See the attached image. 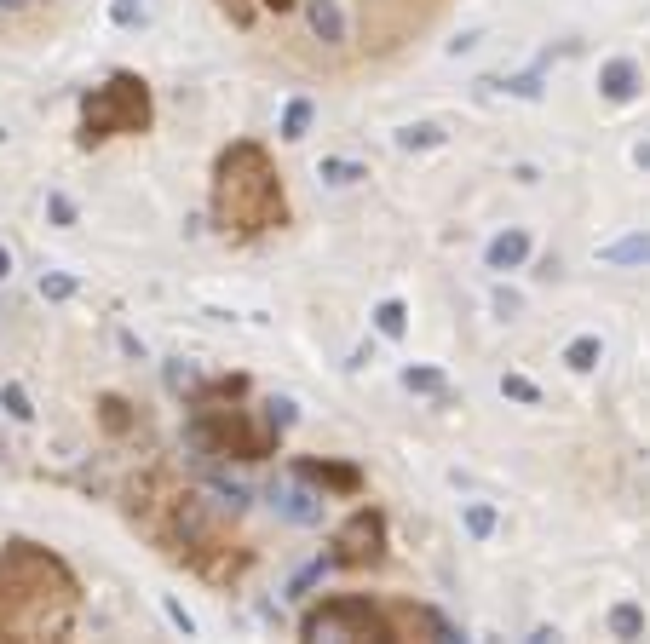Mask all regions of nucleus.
Returning a JSON list of instances; mask_svg holds the SVG:
<instances>
[{
  "instance_id": "nucleus-4",
  "label": "nucleus",
  "mask_w": 650,
  "mask_h": 644,
  "mask_svg": "<svg viewBox=\"0 0 650 644\" xmlns=\"http://www.w3.org/2000/svg\"><path fill=\"white\" fill-rule=\"evenodd\" d=\"M282 426H271V414L248 409V380H213L190 397L185 443L196 455H231V460H265L277 455Z\"/></svg>"
},
{
  "instance_id": "nucleus-16",
  "label": "nucleus",
  "mask_w": 650,
  "mask_h": 644,
  "mask_svg": "<svg viewBox=\"0 0 650 644\" xmlns=\"http://www.w3.org/2000/svg\"><path fill=\"white\" fill-rule=\"evenodd\" d=\"M610 633L616 639H645V610L639 604H616L610 610Z\"/></svg>"
},
{
  "instance_id": "nucleus-10",
  "label": "nucleus",
  "mask_w": 650,
  "mask_h": 644,
  "mask_svg": "<svg viewBox=\"0 0 650 644\" xmlns=\"http://www.w3.org/2000/svg\"><path fill=\"white\" fill-rule=\"evenodd\" d=\"M294 478L323 483V489H340V495H357V489H363V472H357V466H334V460H300Z\"/></svg>"
},
{
  "instance_id": "nucleus-30",
  "label": "nucleus",
  "mask_w": 650,
  "mask_h": 644,
  "mask_svg": "<svg viewBox=\"0 0 650 644\" xmlns=\"http://www.w3.org/2000/svg\"><path fill=\"white\" fill-rule=\"evenodd\" d=\"M507 92H512V98H541V75H535V69H530V75H512Z\"/></svg>"
},
{
  "instance_id": "nucleus-19",
  "label": "nucleus",
  "mask_w": 650,
  "mask_h": 644,
  "mask_svg": "<svg viewBox=\"0 0 650 644\" xmlns=\"http://www.w3.org/2000/svg\"><path fill=\"white\" fill-rule=\"evenodd\" d=\"M311 98H294V104H288V110H282V138H305L311 133Z\"/></svg>"
},
{
  "instance_id": "nucleus-21",
  "label": "nucleus",
  "mask_w": 650,
  "mask_h": 644,
  "mask_svg": "<svg viewBox=\"0 0 650 644\" xmlns=\"http://www.w3.org/2000/svg\"><path fill=\"white\" fill-rule=\"evenodd\" d=\"M328 184H357V179H369V167H357V161H340V156H323V167H317Z\"/></svg>"
},
{
  "instance_id": "nucleus-23",
  "label": "nucleus",
  "mask_w": 650,
  "mask_h": 644,
  "mask_svg": "<svg viewBox=\"0 0 650 644\" xmlns=\"http://www.w3.org/2000/svg\"><path fill=\"white\" fill-rule=\"evenodd\" d=\"M219 6H225V18L231 23H254V6H248V0H219ZM265 6H271V12H288L294 0H265Z\"/></svg>"
},
{
  "instance_id": "nucleus-15",
  "label": "nucleus",
  "mask_w": 650,
  "mask_h": 644,
  "mask_svg": "<svg viewBox=\"0 0 650 644\" xmlns=\"http://www.w3.org/2000/svg\"><path fill=\"white\" fill-rule=\"evenodd\" d=\"M374 328H380L386 340H397V334L409 328V305H403V299H380V305H374Z\"/></svg>"
},
{
  "instance_id": "nucleus-22",
  "label": "nucleus",
  "mask_w": 650,
  "mask_h": 644,
  "mask_svg": "<svg viewBox=\"0 0 650 644\" xmlns=\"http://www.w3.org/2000/svg\"><path fill=\"white\" fill-rule=\"evenodd\" d=\"M466 529H472L478 541H489V535H495V506L472 501V506H466Z\"/></svg>"
},
{
  "instance_id": "nucleus-6",
  "label": "nucleus",
  "mask_w": 650,
  "mask_h": 644,
  "mask_svg": "<svg viewBox=\"0 0 650 644\" xmlns=\"http://www.w3.org/2000/svg\"><path fill=\"white\" fill-rule=\"evenodd\" d=\"M300 633L305 639H374V644H386L392 639V621H386V610L374 604V598H363V593H334V598H323L317 610H305V621H300Z\"/></svg>"
},
{
  "instance_id": "nucleus-32",
  "label": "nucleus",
  "mask_w": 650,
  "mask_h": 644,
  "mask_svg": "<svg viewBox=\"0 0 650 644\" xmlns=\"http://www.w3.org/2000/svg\"><path fill=\"white\" fill-rule=\"evenodd\" d=\"M495 317H518V294L501 288V294H495Z\"/></svg>"
},
{
  "instance_id": "nucleus-31",
  "label": "nucleus",
  "mask_w": 650,
  "mask_h": 644,
  "mask_svg": "<svg viewBox=\"0 0 650 644\" xmlns=\"http://www.w3.org/2000/svg\"><path fill=\"white\" fill-rule=\"evenodd\" d=\"M162 610H167V621H173V627H179L185 639H190V633H196V621H190V610H185V604H179V598H167Z\"/></svg>"
},
{
  "instance_id": "nucleus-13",
  "label": "nucleus",
  "mask_w": 650,
  "mask_h": 644,
  "mask_svg": "<svg viewBox=\"0 0 650 644\" xmlns=\"http://www.w3.org/2000/svg\"><path fill=\"white\" fill-rule=\"evenodd\" d=\"M604 265H650V230H633L604 248Z\"/></svg>"
},
{
  "instance_id": "nucleus-28",
  "label": "nucleus",
  "mask_w": 650,
  "mask_h": 644,
  "mask_svg": "<svg viewBox=\"0 0 650 644\" xmlns=\"http://www.w3.org/2000/svg\"><path fill=\"white\" fill-rule=\"evenodd\" d=\"M501 391H507V397H518V403H541V391H535L524 374H507V380H501Z\"/></svg>"
},
{
  "instance_id": "nucleus-26",
  "label": "nucleus",
  "mask_w": 650,
  "mask_h": 644,
  "mask_svg": "<svg viewBox=\"0 0 650 644\" xmlns=\"http://www.w3.org/2000/svg\"><path fill=\"white\" fill-rule=\"evenodd\" d=\"M98 409H104V426H110V432H127V426H133V414H127V403H121V397H104Z\"/></svg>"
},
{
  "instance_id": "nucleus-34",
  "label": "nucleus",
  "mask_w": 650,
  "mask_h": 644,
  "mask_svg": "<svg viewBox=\"0 0 650 644\" xmlns=\"http://www.w3.org/2000/svg\"><path fill=\"white\" fill-rule=\"evenodd\" d=\"M24 6H35V0H0V12H24Z\"/></svg>"
},
{
  "instance_id": "nucleus-27",
  "label": "nucleus",
  "mask_w": 650,
  "mask_h": 644,
  "mask_svg": "<svg viewBox=\"0 0 650 644\" xmlns=\"http://www.w3.org/2000/svg\"><path fill=\"white\" fill-rule=\"evenodd\" d=\"M70 294H75V276H64V271L41 276V299H70Z\"/></svg>"
},
{
  "instance_id": "nucleus-11",
  "label": "nucleus",
  "mask_w": 650,
  "mask_h": 644,
  "mask_svg": "<svg viewBox=\"0 0 650 644\" xmlns=\"http://www.w3.org/2000/svg\"><path fill=\"white\" fill-rule=\"evenodd\" d=\"M639 87H645V75H639V64H633V58H610V64L599 69V92L610 98V104L639 98Z\"/></svg>"
},
{
  "instance_id": "nucleus-3",
  "label": "nucleus",
  "mask_w": 650,
  "mask_h": 644,
  "mask_svg": "<svg viewBox=\"0 0 650 644\" xmlns=\"http://www.w3.org/2000/svg\"><path fill=\"white\" fill-rule=\"evenodd\" d=\"M288 219V196H282V179H277V161L265 144L242 138L231 144L219 167H213V225L225 236H265Z\"/></svg>"
},
{
  "instance_id": "nucleus-1",
  "label": "nucleus",
  "mask_w": 650,
  "mask_h": 644,
  "mask_svg": "<svg viewBox=\"0 0 650 644\" xmlns=\"http://www.w3.org/2000/svg\"><path fill=\"white\" fill-rule=\"evenodd\" d=\"M127 518L150 541H162L185 570L213 581V587L242 581L248 564H254V547L242 535H231V524L208 506V495L185 489V483L167 478V472H144V478L127 483Z\"/></svg>"
},
{
  "instance_id": "nucleus-29",
  "label": "nucleus",
  "mask_w": 650,
  "mask_h": 644,
  "mask_svg": "<svg viewBox=\"0 0 650 644\" xmlns=\"http://www.w3.org/2000/svg\"><path fill=\"white\" fill-rule=\"evenodd\" d=\"M47 213H52V225H75V202L70 196H58V190L47 196Z\"/></svg>"
},
{
  "instance_id": "nucleus-14",
  "label": "nucleus",
  "mask_w": 650,
  "mask_h": 644,
  "mask_svg": "<svg viewBox=\"0 0 650 644\" xmlns=\"http://www.w3.org/2000/svg\"><path fill=\"white\" fill-rule=\"evenodd\" d=\"M599 357H604L599 334H581V340H570V345H564V363L576 368V374H593V368H599Z\"/></svg>"
},
{
  "instance_id": "nucleus-25",
  "label": "nucleus",
  "mask_w": 650,
  "mask_h": 644,
  "mask_svg": "<svg viewBox=\"0 0 650 644\" xmlns=\"http://www.w3.org/2000/svg\"><path fill=\"white\" fill-rule=\"evenodd\" d=\"M110 18H116L121 29H139V23H144V0H110Z\"/></svg>"
},
{
  "instance_id": "nucleus-2",
  "label": "nucleus",
  "mask_w": 650,
  "mask_h": 644,
  "mask_svg": "<svg viewBox=\"0 0 650 644\" xmlns=\"http://www.w3.org/2000/svg\"><path fill=\"white\" fill-rule=\"evenodd\" d=\"M75 610H81V587L58 552L35 541L0 547V639H64L75 627Z\"/></svg>"
},
{
  "instance_id": "nucleus-5",
  "label": "nucleus",
  "mask_w": 650,
  "mask_h": 644,
  "mask_svg": "<svg viewBox=\"0 0 650 644\" xmlns=\"http://www.w3.org/2000/svg\"><path fill=\"white\" fill-rule=\"evenodd\" d=\"M150 87L144 75H110L104 87H93L81 98V144H110V138H127V133H150Z\"/></svg>"
},
{
  "instance_id": "nucleus-24",
  "label": "nucleus",
  "mask_w": 650,
  "mask_h": 644,
  "mask_svg": "<svg viewBox=\"0 0 650 644\" xmlns=\"http://www.w3.org/2000/svg\"><path fill=\"white\" fill-rule=\"evenodd\" d=\"M0 403H6V414H12V420H29V391L24 386H12V380H6V386H0Z\"/></svg>"
},
{
  "instance_id": "nucleus-12",
  "label": "nucleus",
  "mask_w": 650,
  "mask_h": 644,
  "mask_svg": "<svg viewBox=\"0 0 650 644\" xmlns=\"http://www.w3.org/2000/svg\"><path fill=\"white\" fill-rule=\"evenodd\" d=\"M484 259H489V271H518V265L530 259V236H524V230H501V236L489 242Z\"/></svg>"
},
{
  "instance_id": "nucleus-36",
  "label": "nucleus",
  "mask_w": 650,
  "mask_h": 644,
  "mask_svg": "<svg viewBox=\"0 0 650 644\" xmlns=\"http://www.w3.org/2000/svg\"><path fill=\"white\" fill-rule=\"evenodd\" d=\"M0 138H6V133H0Z\"/></svg>"
},
{
  "instance_id": "nucleus-9",
  "label": "nucleus",
  "mask_w": 650,
  "mask_h": 644,
  "mask_svg": "<svg viewBox=\"0 0 650 644\" xmlns=\"http://www.w3.org/2000/svg\"><path fill=\"white\" fill-rule=\"evenodd\" d=\"M271 501H277V512L288 518V524H317V518H323V495H311V489H305V478L271 489Z\"/></svg>"
},
{
  "instance_id": "nucleus-17",
  "label": "nucleus",
  "mask_w": 650,
  "mask_h": 644,
  "mask_svg": "<svg viewBox=\"0 0 650 644\" xmlns=\"http://www.w3.org/2000/svg\"><path fill=\"white\" fill-rule=\"evenodd\" d=\"M311 29H317L323 41H340V35H346V23H340V6H334V0H311Z\"/></svg>"
},
{
  "instance_id": "nucleus-7",
  "label": "nucleus",
  "mask_w": 650,
  "mask_h": 644,
  "mask_svg": "<svg viewBox=\"0 0 650 644\" xmlns=\"http://www.w3.org/2000/svg\"><path fill=\"white\" fill-rule=\"evenodd\" d=\"M328 564L334 570H374V564H386V518L374 506H357L346 524L334 529Z\"/></svg>"
},
{
  "instance_id": "nucleus-8",
  "label": "nucleus",
  "mask_w": 650,
  "mask_h": 644,
  "mask_svg": "<svg viewBox=\"0 0 650 644\" xmlns=\"http://www.w3.org/2000/svg\"><path fill=\"white\" fill-rule=\"evenodd\" d=\"M380 610L392 621V639H455V627L426 604H380Z\"/></svg>"
},
{
  "instance_id": "nucleus-20",
  "label": "nucleus",
  "mask_w": 650,
  "mask_h": 644,
  "mask_svg": "<svg viewBox=\"0 0 650 644\" xmlns=\"http://www.w3.org/2000/svg\"><path fill=\"white\" fill-rule=\"evenodd\" d=\"M397 144H403V150H432V144H443V127L415 121V127H403V133H397Z\"/></svg>"
},
{
  "instance_id": "nucleus-18",
  "label": "nucleus",
  "mask_w": 650,
  "mask_h": 644,
  "mask_svg": "<svg viewBox=\"0 0 650 644\" xmlns=\"http://www.w3.org/2000/svg\"><path fill=\"white\" fill-rule=\"evenodd\" d=\"M403 386L420 391V397H443V391H449V380H443L438 368H403Z\"/></svg>"
},
{
  "instance_id": "nucleus-33",
  "label": "nucleus",
  "mask_w": 650,
  "mask_h": 644,
  "mask_svg": "<svg viewBox=\"0 0 650 644\" xmlns=\"http://www.w3.org/2000/svg\"><path fill=\"white\" fill-rule=\"evenodd\" d=\"M633 167H639V173H650V138H645V144H633Z\"/></svg>"
},
{
  "instance_id": "nucleus-35",
  "label": "nucleus",
  "mask_w": 650,
  "mask_h": 644,
  "mask_svg": "<svg viewBox=\"0 0 650 644\" xmlns=\"http://www.w3.org/2000/svg\"><path fill=\"white\" fill-rule=\"evenodd\" d=\"M6 276H12V253L0 248V282H6Z\"/></svg>"
}]
</instances>
